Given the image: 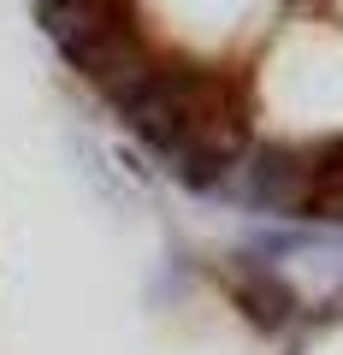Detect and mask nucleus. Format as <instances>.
Listing matches in <instances>:
<instances>
[{"label":"nucleus","instance_id":"f257e3e1","mask_svg":"<svg viewBox=\"0 0 343 355\" xmlns=\"http://www.w3.org/2000/svg\"><path fill=\"white\" fill-rule=\"evenodd\" d=\"M225 284H231V296L243 302V314H249L254 326H272V331H279L284 320H290V308H296L290 284H284L267 261H249V254H231Z\"/></svg>","mask_w":343,"mask_h":355}]
</instances>
